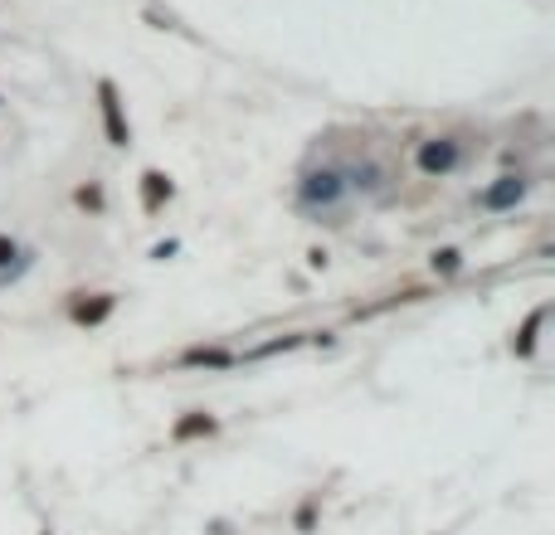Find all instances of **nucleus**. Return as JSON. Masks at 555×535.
<instances>
[{
  "label": "nucleus",
  "mask_w": 555,
  "mask_h": 535,
  "mask_svg": "<svg viewBox=\"0 0 555 535\" xmlns=\"http://www.w3.org/2000/svg\"><path fill=\"white\" fill-rule=\"evenodd\" d=\"M15 253H20V248H15V238H5V234H0V268H5L10 258H15Z\"/></svg>",
  "instance_id": "f8f14e48"
},
{
  "label": "nucleus",
  "mask_w": 555,
  "mask_h": 535,
  "mask_svg": "<svg viewBox=\"0 0 555 535\" xmlns=\"http://www.w3.org/2000/svg\"><path fill=\"white\" fill-rule=\"evenodd\" d=\"M463 268V253L458 248H438L434 253V273H458Z\"/></svg>",
  "instance_id": "9d476101"
},
{
  "label": "nucleus",
  "mask_w": 555,
  "mask_h": 535,
  "mask_svg": "<svg viewBox=\"0 0 555 535\" xmlns=\"http://www.w3.org/2000/svg\"><path fill=\"white\" fill-rule=\"evenodd\" d=\"M170 200V180L161 176V171H147V176H141V205H147V209H161Z\"/></svg>",
  "instance_id": "39448f33"
},
{
  "label": "nucleus",
  "mask_w": 555,
  "mask_h": 535,
  "mask_svg": "<svg viewBox=\"0 0 555 535\" xmlns=\"http://www.w3.org/2000/svg\"><path fill=\"white\" fill-rule=\"evenodd\" d=\"M78 205H88V209H103V190H98V186H83V190H78Z\"/></svg>",
  "instance_id": "9b49d317"
},
{
  "label": "nucleus",
  "mask_w": 555,
  "mask_h": 535,
  "mask_svg": "<svg viewBox=\"0 0 555 535\" xmlns=\"http://www.w3.org/2000/svg\"><path fill=\"white\" fill-rule=\"evenodd\" d=\"M98 97H103V126H108V142L112 146H127L132 142V132H127V117H122V103H118V88L103 78L98 83Z\"/></svg>",
  "instance_id": "7ed1b4c3"
},
{
  "label": "nucleus",
  "mask_w": 555,
  "mask_h": 535,
  "mask_svg": "<svg viewBox=\"0 0 555 535\" xmlns=\"http://www.w3.org/2000/svg\"><path fill=\"white\" fill-rule=\"evenodd\" d=\"M210 433H215V419H210V414H190V419H180V424L170 429V439L190 443V439H210Z\"/></svg>",
  "instance_id": "423d86ee"
},
{
  "label": "nucleus",
  "mask_w": 555,
  "mask_h": 535,
  "mask_svg": "<svg viewBox=\"0 0 555 535\" xmlns=\"http://www.w3.org/2000/svg\"><path fill=\"white\" fill-rule=\"evenodd\" d=\"M108 312H112V298H98L93 307H88V302H83V307H78V312H74V317L83 321V327H98V321H103Z\"/></svg>",
  "instance_id": "6e6552de"
},
{
  "label": "nucleus",
  "mask_w": 555,
  "mask_h": 535,
  "mask_svg": "<svg viewBox=\"0 0 555 535\" xmlns=\"http://www.w3.org/2000/svg\"><path fill=\"white\" fill-rule=\"evenodd\" d=\"M550 312H546V307H540V312H531V321H526V327H521V341H517V356H531V350H536V331H540V321H546Z\"/></svg>",
  "instance_id": "0eeeda50"
},
{
  "label": "nucleus",
  "mask_w": 555,
  "mask_h": 535,
  "mask_svg": "<svg viewBox=\"0 0 555 535\" xmlns=\"http://www.w3.org/2000/svg\"><path fill=\"white\" fill-rule=\"evenodd\" d=\"M419 171L424 176H448L463 166V142L458 136H429V142H419Z\"/></svg>",
  "instance_id": "f03ea898"
},
{
  "label": "nucleus",
  "mask_w": 555,
  "mask_h": 535,
  "mask_svg": "<svg viewBox=\"0 0 555 535\" xmlns=\"http://www.w3.org/2000/svg\"><path fill=\"white\" fill-rule=\"evenodd\" d=\"M521 195H526V180H521V176H502L497 186H488V190L478 195V205H482V209H511Z\"/></svg>",
  "instance_id": "20e7f679"
},
{
  "label": "nucleus",
  "mask_w": 555,
  "mask_h": 535,
  "mask_svg": "<svg viewBox=\"0 0 555 535\" xmlns=\"http://www.w3.org/2000/svg\"><path fill=\"white\" fill-rule=\"evenodd\" d=\"M297 195H303L307 209H336L341 200H346V180H341V166H312V171L303 176V186H297Z\"/></svg>",
  "instance_id": "f257e3e1"
},
{
  "label": "nucleus",
  "mask_w": 555,
  "mask_h": 535,
  "mask_svg": "<svg viewBox=\"0 0 555 535\" xmlns=\"http://www.w3.org/2000/svg\"><path fill=\"white\" fill-rule=\"evenodd\" d=\"M185 365H230V356H224V350H205V346H195V350H185Z\"/></svg>",
  "instance_id": "1a4fd4ad"
}]
</instances>
